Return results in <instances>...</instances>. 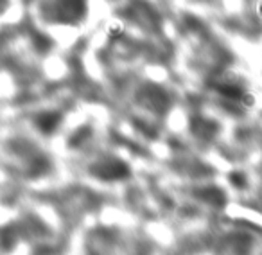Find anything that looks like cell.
Returning <instances> with one entry per match:
<instances>
[{"label":"cell","mask_w":262,"mask_h":255,"mask_svg":"<svg viewBox=\"0 0 262 255\" xmlns=\"http://www.w3.org/2000/svg\"><path fill=\"white\" fill-rule=\"evenodd\" d=\"M94 174L103 180H122V178L129 176V169L126 164L115 160V162H104L94 167Z\"/></svg>","instance_id":"obj_1"},{"label":"cell","mask_w":262,"mask_h":255,"mask_svg":"<svg viewBox=\"0 0 262 255\" xmlns=\"http://www.w3.org/2000/svg\"><path fill=\"white\" fill-rule=\"evenodd\" d=\"M61 115L58 112H45L36 117V126L40 128V131L43 133H52L56 128L60 126Z\"/></svg>","instance_id":"obj_2"},{"label":"cell","mask_w":262,"mask_h":255,"mask_svg":"<svg viewBox=\"0 0 262 255\" xmlns=\"http://www.w3.org/2000/svg\"><path fill=\"white\" fill-rule=\"evenodd\" d=\"M63 5V15L69 20L83 18L86 13V2L84 0H61Z\"/></svg>","instance_id":"obj_3"},{"label":"cell","mask_w":262,"mask_h":255,"mask_svg":"<svg viewBox=\"0 0 262 255\" xmlns=\"http://www.w3.org/2000/svg\"><path fill=\"white\" fill-rule=\"evenodd\" d=\"M124 31H126V25H124V22L119 18H112L108 24H106V36H108L110 40L122 38Z\"/></svg>","instance_id":"obj_4"},{"label":"cell","mask_w":262,"mask_h":255,"mask_svg":"<svg viewBox=\"0 0 262 255\" xmlns=\"http://www.w3.org/2000/svg\"><path fill=\"white\" fill-rule=\"evenodd\" d=\"M218 90L225 97L233 99V101H241L242 93H244V90L239 88L237 85H221V86H218Z\"/></svg>","instance_id":"obj_5"},{"label":"cell","mask_w":262,"mask_h":255,"mask_svg":"<svg viewBox=\"0 0 262 255\" xmlns=\"http://www.w3.org/2000/svg\"><path fill=\"white\" fill-rule=\"evenodd\" d=\"M230 182H232L235 187L241 189V187L246 185V176H244L242 172H232V174H230Z\"/></svg>","instance_id":"obj_6"},{"label":"cell","mask_w":262,"mask_h":255,"mask_svg":"<svg viewBox=\"0 0 262 255\" xmlns=\"http://www.w3.org/2000/svg\"><path fill=\"white\" fill-rule=\"evenodd\" d=\"M255 13H257V16L262 20V0H257V4H255Z\"/></svg>","instance_id":"obj_7"}]
</instances>
